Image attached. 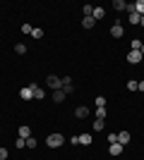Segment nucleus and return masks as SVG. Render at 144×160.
Masks as SVG:
<instances>
[{"label":"nucleus","mask_w":144,"mask_h":160,"mask_svg":"<svg viewBox=\"0 0 144 160\" xmlns=\"http://www.w3.org/2000/svg\"><path fill=\"white\" fill-rule=\"evenodd\" d=\"M46 143H48V148H60L62 143H65V136H62V134H51L46 139Z\"/></svg>","instance_id":"nucleus-1"},{"label":"nucleus","mask_w":144,"mask_h":160,"mask_svg":"<svg viewBox=\"0 0 144 160\" xmlns=\"http://www.w3.org/2000/svg\"><path fill=\"white\" fill-rule=\"evenodd\" d=\"M46 86L51 88V91H60V88H62V81L58 79V77H53V74H51V77L46 79Z\"/></svg>","instance_id":"nucleus-2"},{"label":"nucleus","mask_w":144,"mask_h":160,"mask_svg":"<svg viewBox=\"0 0 144 160\" xmlns=\"http://www.w3.org/2000/svg\"><path fill=\"white\" fill-rule=\"evenodd\" d=\"M60 81H62V93H65V96L75 91V86H72V79H70V77H65V79H60Z\"/></svg>","instance_id":"nucleus-3"},{"label":"nucleus","mask_w":144,"mask_h":160,"mask_svg":"<svg viewBox=\"0 0 144 160\" xmlns=\"http://www.w3.org/2000/svg\"><path fill=\"white\" fill-rule=\"evenodd\" d=\"M127 10H130V24H139V19H142V14L135 10L132 5H127Z\"/></svg>","instance_id":"nucleus-4"},{"label":"nucleus","mask_w":144,"mask_h":160,"mask_svg":"<svg viewBox=\"0 0 144 160\" xmlns=\"http://www.w3.org/2000/svg\"><path fill=\"white\" fill-rule=\"evenodd\" d=\"M110 36H113V38H120V36H123V24H120V22H115V24L110 27Z\"/></svg>","instance_id":"nucleus-5"},{"label":"nucleus","mask_w":144,"mask_h":160,"mask_svg":"<svg viewBox=\"0 0 144 160\" xmlns=\"http://www.w3.org/2000/svg\"><path fill=\"white\" fill-rule=\"evenodd\" d=\"M29 86H31V91H34V98H36V100H41L43 96H46V88L36 86V84H29Z\"/></svg>","instance_id":"nucleus-6"},{"label":"nucleus","mask_w":144,"mask_h":160,"mask_svg":"<svg viewBox=\"0 0 144 160\" xmlns=\"http://www.w3.org/2000/svg\"><path fill=\"white\" fill-rule=\"evenodd\" d=\"M127 62H135V65L142 62V53H139V50H130V53H127Z\"/></svg>","instance_id":"nucleus-7"},{"label":"nucleus","mask_w":144,"mask_h":160,"mask_svg":"<svg viewBox=\"0 0 144 160\" xmlns=\"http://www.w3.org/2000/svg\"><path fill=\"white\" fill-rule=\"evenodd\" d=\"M19 98H22V100H31V98H34L31 86H24V88H22V91H19Z\"/></svg>","instance_id":"nucleus-8"},{"label":"nucleus","mask_w":144,"mask_h":160,"mask_svg":"<svg viewBox=\"0 0 144 160\" xmlns=\"http://www.w3.org/2000/svg\"><path fill=\"white\" fill-rule=\"evenodd\" d=\"M118 143L127 146V143H130V132H120V134H118Z\"/></svg>","instance_id":"nucleus-9"},{"label":"nucleus","mask_w":144,"mask_h":160,"mask_svg":"<svg viewBox=\"0 0 144 160\" xmlns=\"http://www.w3.org/2000/svg\"><path fill=\"white\" fill-rule=\"evenodd\" d=\"M75 115H77V117H79V120H84V117H89V108L79 105V108H77V110H75Z\"/></svg>","instance_id":"nucleus-10"},{"label":"nucleus","mask_w":144,"mask_h":160,"mask_svg":"<svg viewBox=\"0 0 144 160\" xmlns=\"http://www.w3.org/2000/svg\"><path fill=\"white\" fill-rule=\"evenodd\" d=\"M108 148H110V155H120V153H123V148H125V146H123V143H110Z\"/></svg>","instance_id":"nucleus-11"},{"label":"nucleus","mask_w":144,"mask_h":160,"mask_svg":"<svg viewBox=\"0 0 144 160\" xmlns=\"http://www.w3.org/2000/svg\"><path fill=\"white\" fill-rule=\"evenodd\" d=\"M113 10L123 12V10H127V2H125V0H113Z\"/></svg>","instance_id":"nucleus-12"},{"label":"nucleus","mask_w":144,"mask_h":160,"mask_svg":"<svg viewBox=\"0 0 144 160\" xmlns=\"http://www.w3.org/2000/svg\"><path fill=\"white\" fill-rule=\"evenodd\" d=\"M91 17H94L96 22L103 19V17H106V10H103V7H94V14H91Z\"/></svg>","instance_id":"nucleus-13"},{"label":"nucleus","mask_w":144,"mask_h":160,"mask_svg":"<svg viewBox=\"0 0 144 160\" xmlns=\"http://www.w3.org/2000/svg\"><path fill=\"white\" fill-rule=\"evenodd\" d=\"M29 136H31V129H29L27 124H22L19 127V139H29Z\"/></svg>","instance_id":"nucleus-14"},{"label":"nucleus","mask_w":144,"mask_h":160,"mask_svg":"<svg viewBox=\"0 0 144 160\" xmlns=\"http://www.w3.org/2000/svg\"><path fill=\"white\" fill-rule=\"evenodd\" d=\"M94 24H96V19H94V17H84V19H82V27H84V29H91Z\"/></svg>","instance_id":"nucleus-15"},{"label":"nucleus","mask_w":144,"mask_h":160,"mask_svg":"<svg viewBox=\"0 0 144 160\" xmlns=\"http://www.w3.org/2000/svg\"><path fill=\"white\" fill-rule=\"evenodd\" d=\"M79 143H82V146H91V134H82V136H79Z\"/></svg>","instance_id":"nucleus-16"},{"label":"nucleus","mask_w":144,"mask_h":160,"mask_svg":"<svg viewBox=\"0 0 144 160\" xmlns=\"http://www.w3.org/2000/svg\"><path fill=\"white\" fill-rule=\"evenodd\" d=\"M53 100H55V103H62V100H65V93H62V88H60V91H53Z\"/></svg>","instance_id":"nucleus-17"},{"label":"nucleus","mask_w":144,"mask_h":160,"mask_svg":"<svg viewBox=\"0 0 144 160\" xmlns=\"http://www.w3.org/2000/svg\"><path fill=\"white\" fill-rule=\"evenodd\" d=\"M14 53H17V55H24V53H27V46H24V43H17V46H14Z\"/></svg>","instance_id":"nucleus-18"},{"label":"nucleus","mask_w":144,"mask_h":160,"mask_svg":"<svg viewBox=\"0 0 144 160\" xmlns=\"http://www.w3.org/2000/svg\"><path fill=\"white\" fill-rule=\"evenodd\" d=\"M142 48V41L139 38H132V43H130V50H139Z\"/></svg>","instance_id":"nucleus-19"},{"label":"nucleus","mask_w":144,"mask_h":160,"mask_svg":"<svg viewBox=\"0 0 144 160\" xmlns=\"http://www.w3.org/2000/svg\"><path fill=\"white\" fill-rule=\"evenodd\" d=\"M96 120H106V108H96Z\"/></svg>","instance_id":"nucleus-20"},{"label":"nucleus","mask_w":144,"mask_h":160,"mask_svg":"<svg viewBox=\"0 0 144 160\" xmlns=\"http://www.w3.org/2000/svg\"><path fill=\"white\" fill-rule=\"evenodd\" d=\"M132 7H135V10H137L139 14H144V0H137V2H135Z\"/></svg>","instance_id":"nucleus-21"},{"label":"nucleus","mask_w":144,"mask_h":160,"mask_svg":"<svg viewBox=\"0 0 144 160\" xmlns=\"http://www.w3.org/2000/svg\"><path fill=\"white\" fill-rule=\"evenodd\" d=\"M82 12H84V17H91V14H94V7H91V5H84Z\"/></svg>","instance_id":"nucleus-22"},{"label":"nucleus","mask_w":144,"mask_h":160,"mask_svg":"<svg viewBox=\"0 0 144 160\" xmlns=\"http://www.w3.org/2000/svg\"><path fill=\"white\" fill-rule=\"evenodd\" d=\"M96 108H106V98H103V96H96Z\"/></svg>","instance_id":"nucleus-23"},{"label":"nucleus","mask_w":144,"mask_h":160,"mask_svg":"<svg viewBox=\"0 0 144 160\" xmlns=\"http://www.w3.org/2000/svg\"><path fill=\"white\" fill-rule=\"evenodd\" d=\"M31 36H34V38H43V29L34 27V31H31Z\"/></svg>","instance_id":"nucleus-24"},{"label":"nucleus","mask_w":144,"mask_h":160,"mask_svg":"<svg viewBox=\"0 0 144 160\" xmlns=\"http://www.w3.org/2000/svg\"><path fill=\"white\" fill-rule=\"evenodd\" d=\"M24 146H27V139H17L14 141V148H24Z\"/></svg>","instance_id":"nucleus-25"},{"label":"nucleus","mask_w":144,"mask_h":160,"mask_svg":"<svg viewBox=\"0 0 144 160\" xmlns=\"http://www.w3.org/2000/svg\"><path fill=\"white\" fill-rule=\"evenodd\" d=\"M103 122H106V120H96L94 122V129H96V132H101V129H103Z\"/></svg>","instance_id":"nucleus-26"},{"label":"nucleus","mask_w":144,"mask_h":160,"mask_svg":"<svg viewBox=\"0 0 144 160\" xmlns=\"http://www.w3.org/2000/svg\"><path fill=\"white\" fill-rule=\"evenodd\" d=\"M127 91H137V81H127Z\"/></svg>","instance_id":"nucleus-27"},{"label":"nucleus","mask_w":144,"mask_h":160,"mask_svg":"<svg viewBox=\"0 0 144 160\" xmlns=\"http://www.w3.org/2000/svg\"><path fill=\"white\" fill-rule=\"evenodd\" d=\"M22 31H24V33H29V36H31V31H34V27H31V24H24V27H22Z\"/></svg>","instance_id":"nucleus-28"},{"label":"nucleus","mask_w":144,"mask_h":160,"mask_svg":"<svg viewBox=\"0 0 144 160\" xmlns=\"http://www.w3.org/2000/svg\"><path fill=\"white\" fill-rule=\"evenodd\" d=\"M27 146L29 148H36V139H34V136H29V139H27Z\"/></svg>","instance_id":"nucleus-29"},{"label":"nucleus","mask_w":144,"mask_h":160,"mask_svg":"<svg viewBox=\"0 0 144 160\" xmlns=\"http://www.w3.org/2000/svg\"><path fill=\"white\" fill-rule=\"evenodd\" d=\"M108 141L110 143H118V134H108Z\"/></svg>","instance_id":"nucleus-30"},{"label":"nucleus","mask_w":144,"mask_h":160,"mask_svg":"<svg viewBox=\"0 0 144 160\" xmlns=\"http://www.w3.org/2000/svg\"><path fill=\"white\" fill-rule=\"evenodd\" d=\"M0 160H7V148H0Z\"/></svg>","instance_id":"nucleus-31"},{"label":"nucleus","mask_w":144,"mask_h":160,"mask_svg":"<svg viewBox=\"0 0 144 160\" xmlns=\"http://www.w3.org/2000/svg\"><path fill=\"white\" fill-rule=\"evenodd\" d=\"M137 91H144V81H137Z\"/></svg>","instance_id":"nucleus-32"},{"label":"nucleus","mask_w":144,"mask_h":160,"mask_svg":"<svg viewBox=\"0 0 144 160\" xmlns=\"http://www.w3.org/2000/svg\"><path fill=\"white\" fill-rule=\"evenodd\" d=\"M139 53H142V58H144V43H142V48H139Z\"/></svg>","instance_id":"nucleus-33"},{"label":"nucleus","mask_w":144,"mask_h":160,"mask_svg":"<svg viewBox=\"0 0 144 160\" xmlns=\"http://www.w3.org/2000/svg\"><path fill=\"white\" fill-rule=\"evenodd\" d=\"M139 24H142V27H144V14H142V19H139Z\"/></svg>","instance_id":"nucleus-34"}]
</instances>
